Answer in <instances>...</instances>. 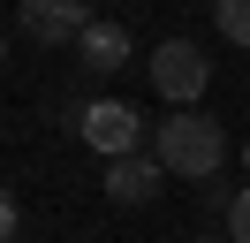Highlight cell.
<instances>
[{"instance_id":"1","label":"cell","mask_w":250,"mask_h":243,"mask_svg":"<svg viewBox=\"0 0 250 243\" xmlns=\"http://www.w3.org/2000/svg\"><path fill=\"white\" fill-rule=\"evenodd\" d=\"M152 160L167 167V175H182V182H212L220 160H228V137H220V122H205V114H167L159 137H152Z\"/></svg>"},{"instance_id":"2","label":"cell","mask_w":250,"mask_h":243,"mask_svg":"<svg viewBox=\"0 0 250 243\" xmlns=\"http://www.w3.org/2000/svg\"><path fill=\"white\" fill-rule=\"evenodd\" d=\"M68 129H76L83 145H99L106 160H129V152H144V122H137V106H122V99H99V106H83Z\"/></svg>"},{"instance_id":"3","label":"cell","mask_w":250,"mask_h":243,"mask_svg":"<svg viewBox=\"0 0 250 243\" xmlns=\"http://www.w3.org/2000/svg\"><path fill=\"white\" fill-rule=\"evenodd\" d=\"M152 84H159V99H174L189 114V99H205V84H212V61H205L189 38H167L152 53Z\"/></svg>"},{"instance_id":"4","label":"cell","mask_w":250,"mask_h":243,"mask_svg":"<svg viewBox=\"0 0 250 243\" xmlns=\"http://www.w3.org/2000/svg\"><path fill=\"white\" fill-rule=\"evenodd\" d=\"M83 30H91L83 0H23V38H38V46H83Z\"/></svg>"},{"instance_id":"5","label":"cell","mask_w":250,"mask_h":243,"mask_svg":"<svg viewBox=\"0 0 250 243\" xmlns=\"http://www.w3.org/2000/svg\"><path fill=\"white\" fill-rule=\"evenodd\" d=\"M159 182H167V167L152 160V152H129V160H106V197L114 205H152Z\"/></svg>"},{"instance_id":"6","label":"cell","mask_w":250,"mask_h":243,"mask_svg":"<svg viewBox=\"0 0 250 243\" xmlns=\"http://www.w3.org/2000/svg\"><path fill=\"white\" fill-rule=\"evenodd\" d=\"M76 53H83V69H91V76H114V69L129 61V30H122V23H91Z\"/></svg>"},{"instance_id":"7","label":"cell","mask_w":250,"mask_h":243,"mask_svg":"<svg viewBox=\"0 0 250 243\" xmlns=\"http://www.w3.org/2000/svg\"><path fill=\"white\" fill-rule=\"evenodd\" d=\"M220 30L235 46H250V0H220Z\"/></svg>"},{"instance_id":"8","label":"cell","mask_w":250,"mask_h":243,"mask_svg":"<svg viewBox=\"0 0 250 243\" xmlns=\"http://www.w3.org/2000/svg\"><path fill=\"white\" fill-rule=\"evenodd\" d=\"M228 243H250V190H235L228 205Z\"/></svg>"},{"instance_id":"9","label":"cell","mask_w":250,"mask_h":243,"mask_svg":"<svg viewBox=\"0 0 250 243\" xmlns=\"http://www.w3.org/2000/svg\"><path fill=\"white\" fill-rule=\"evenodd\" d=\"M0 243H16V190L0 182Z\"/></svg>"},{"instance_id":"10","label":"cell","mask_w":250,"mask_h":243,"mask_svg":"<svg viewBox=\"0 0 250 243\" xmlns=\"http://www.w3.org/2000/svg\"><path fill=\"white\" fill-rule=\"evenodd\" d=\"M0 61H8V30H0Z\"/></svg>"},{"instance_id":"11","label":"cell","mask_w":250,"mask_h":243,"mask_svg":"<svg viewBox=\"0 0 250 243\" xmlns=\"http://www.w3.org/2000/svg\"><path fill=\"white\" fill-rule=\"evenodd\" d=\"M243 160H250V145H243Z\"/></svg>"}]
</instances>
